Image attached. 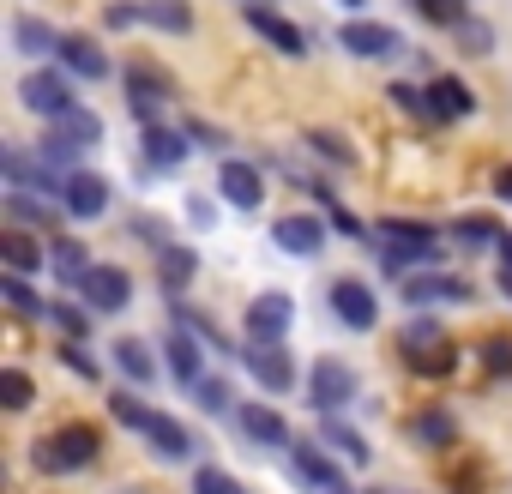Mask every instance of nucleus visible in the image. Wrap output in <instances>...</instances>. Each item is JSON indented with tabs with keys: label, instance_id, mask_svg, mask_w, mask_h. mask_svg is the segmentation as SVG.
<instances>
[{
	"label": "nucleus",
	"instance_id": "1",
	"mask_svg": "<svg viewBox=\"0 0 512 494\" xmlns=\"http://www.w3.org/2000/svg\"><path fill=\"white\" fill-rule=\"evenodd\" d=\"M380 266L398 278L404 266H428V272H440V260H446V247H440V235L428 229V223H410V217H386L380 229Z\"/></svg>",
	"mask_w": 512,
	"mask_h": 494
},
{
	"label": "nucleus",
	"instance_id": "2",
	"mask_svg": "<svg viewBox=\"0 0 512 494\" xmlns=\"http://www.w3.org/2000/svg\"><path fill=\"white\" fill-rule=\"evenodd\" d=\"M97 452H103V434H97L91 422H67L61 434L37 440V470H49V476H67V470H85V464H97Z\"/></svg>",
	"mask_w": 512,
	"mask_h": 494
},
{
	"label": "nucleus",
	"instance_id": "3",
	"mask_svg": "<svg viewBox=\"0 0 512 494\" xmlns=\"http://www.w3.org/2000/svg\"><path fill=\"white\" fill-rule=\"evenodd\" d=\"M290 470H296V482H308L314 494H356L350 476L338 470V458H332L326 446H314V440H290Z\"/></svg>",
	"mask_w": 512,
	"mask_h": 494
},
{
	"label": "nucleus",
	"instance_id": "4",
	"mask_svg": "<svg viewBox=\"0 0 512 494\" xmlns=\"http://www.w3.org/2000/svg\"><path fill=\"white\" fill-rule=\"evenodd\" d=\"M290 320H296V302H290V296H278V290L253 296V302H247V314H241L247 344H284V338H290Z\"/></svg>",
	"mask_w": 512,
	"mask_h": 494
},
{
	"label": "nucleus",
	"instance_id": "5",
	"mask_svg": "<svg viewBox=\"0 0 512 494\" xmlns=\"http://www.w3.org/2000/svg\"><path fill=\"white\" fill-rule=\"evenodd\" d=\"M19 97H25V109H31V115H43L49 127H55L61 115H73V109H79L61 73H25V79H19Z\"/></svg>",
	"mask_w": 512,
	"mask_h": 494
},
{
	"label": "nucleus",
	"instance_id": "6",
	"mask_svg": "<svg viewBox=\"0 0 512 494\" xmlns=\"http://www.w3.org/2000/svg\"><path fill=\"white\" fill-rule=\"evenodd\" d=\"M241 368L260 380L266 392H290V386H296V362H290L284 344H247V350H241Z\"/></svg>",
	"mask_w": 512,
	"mask_h": 494
},
{
	"label": "nucleus",
	"instance_id": "7",
	"mask_svg": "<svg viewBox=\"0 0 512 494\" xmlns=\"http://www.w3.org/2000/svg\"><path fill=\"white\" fill-rule=\"evenodd\" d=\"M127 97H133L139 127H157V109L175 97V79H169V73H157V67L145 61V67H133V73H127Z\"/></svg>",
	"mask_w": 512,
	"mask_h": 494
},
{
	"label": "nucleus",
	"instance_id": "8",
	"mask_svg": "<svg viewBox=\"0 0 512 494\" xmlns=\"http://www.w3.org/2000/svg\"><path fill=\"white\" fill-rule=\"evenodd\" d=\"M338 49L362 55V61H386V55H398V31L374 25V19H350V25H338Z\"/></svg>",
	"mask_w": 512,
	"mask_h": 494
},
{
	"label": "nucleus",
	"instance_id": "9",
	"mask_svg": "<svg viewBox=\"0 0 512 494\" xmlns=\"http://www.w3.org/2000/svg\"><path fill=\"white\" fill-rule=\"evenodd\" d=\"M332 314H338L350 332H374L380 302H374V290H368L362 278H338V284H332Z\"/></svg>",
	"mask_w": 512,
	"mask_h": 494
},
{
	"label": "nucleus",
	"instance_id": "10",
	"mask_svg": "<svg viewBox=\"0 0 512 494\" xmlns=\"http://www.w3.org/2000/svg\"><path fill=\"white\" fill-rule=\"evenodd\" d=\"M398 296H404L410 308H428V302H470L476 290H470L464 278H452V272H416V278L398 284Z\"/></svg>",
	"mask_w": 512,
	"mask_h": 494
},
{
	"label": "nucleus",
	"instance_id": "11",
	"mask_svg": "<svg viewBox=\"0 0 512 494\" xmlns=\"http://www.w3.org/2000/svg\"><path fill=\"white\" fill-rule=\"evenodd\" d=\"M308 392H314V410H320V416H338V410L356 398V368H344V362L326 356V362L314 368V386H308Z\"/></svg>",
	"mask_w": 512,
	"mask_h": 494
},
{
	"label": "nucleus",
	"instance_id": "12",
	"mask_svg": "<svg viewBox=\"0 0 512 494\" xmlns=\"http://www.w3.org/2000/svg\"><path fill=\"white\" fill-rule=\"evenodd\" d=\"M217 187H223V199H229L235 211H260V205H266V181H260V169L241 163V157H229V163L217 169Z\"/></svg>",
	"mask_w": 512,
	"mask_h": 494
},
{
	"label": "nucleus",
	"instance_id": "13",
	"mask_svg": "<svg viewBox=\"0 0 512 494\" xmlns=\"http://www.w3.org/2000/svg\"><path fill=\"white\" fill-rule=\"evenodd\" d=\"M272 241L284 247V254H296V260H314L320 247H326V223H314L308 211H290V217L272 223Z\"/></svg>",
	"mask_w": 512,
	"mask_h": 494
},
{
	"label": "nucleus",
	"instance_id": "14",
	"mask_svg": "<svg viewBox=\"0 0 512 494\" xmlns=\"http://www.w3.org/2000/svg\"><path fill=\"white\" fill-rule=\"evenodd\" d=\"M79 290H85V302H91L97 314H127V302H133V278H127L121 266H97Z\"/></svg>",
	"mask_w": 512,
	"mask_h": 494
},
{
	"label": "nucleus",
	"instance_id": "15",
	"mask_svg": "<svg viewBox=\"0 0 512 494\" xmlns=\"http://www.w3.org/2000/svg\"><path fill=\"white\" fill-rule=\"evenodd\" d=\"M241 19H247L253 31H260V37H266L278 55H290V61H302V55H308V37H302L290 19H278L272 7H253V0H247V7H241Z\"/></svg>",
	"mask_w": 512,
	"mask_h": 494
},
{
	"label": "nucleus",
	"instance_id": "16",
	"mask_svg": "<svg viewBox=\"0 0 512 494\" xmlns=\"http://www.w3.org/2000/svg\"><path fill=\"white\" fill-rule=\"evenodd\" d=\"M55 61L73 73V79H109V55L97 49V37H61V49H55Z\"/></svg>",
	"mask_w": 512,
	"mask_h": 494
},
{
	"label": "nucleus",
	"instance_id": "17",
	"mask_svg": "<svg viewBox=\"0 0 512 494\" xmlns=\"http://www.w3.org/2000/svg\"><path fill=\"white\" fill-rule=\"evenodd\" d=\"M67 217H79V223H91V217H103L109 211V181L103 175H91V169H79L73 181H67Z\"/></svg>",
	"mask_w": 512,
	"mask_h": 494
},
{
	"label": "nucleus",
	"instance_id": "18",
	"mask_svg": "<svg viewBox=\"0 0 512 494\" xmlns=\"http://www.w3.org/2000/svg\"><path fill=\"white\" fill-rule=\"evenodd\" d=\"M163 356H169V368H175V380H181L187 392L205 380V350H199V338H193V332H181V326H175V332H169V344H163Z\"/></svg>",
	"mask_w": 512,
	"mask_h": 494
},
{
	"label": "nucleus",
	"instance_id": "19",
	"mask_svg": "<svg viewBox=\"0 0 512 494\" xmlns=\"http://www.w3.org/2000/svg\"><path fill=\"white\" fill-rule=\"evenodd\" d=\"M241 434L260 440V446H290V422L272 404H241Z\"/></svg>",
	"mask_w": 512,
	"mask_h": 494
},
{
	"label": "nucleus",
	"instance_id": "20",
	"mask_svg": "<svg viewBox=\"0 0 512 494\" xmlns=\"http://www.w3.org/2000/svg\"><path fill=\"white\" fill-rule=\"evenodd\" d=\"M428 109H434V121H464V115H476V97H470L452 73H440V79L428 85Z\"/></svg>",
	"mask_w": 512,
	"mask_h": 494
},
{
	"label": "nucleus",
	"instance_id": "21",
	"mask_svg": "<svg viewBox=\"0 0 512 494\" xmlns=\"http://www.w3.org/2000/svg\"><path fill=\"white\" fill-rule=\"evenodd\" d=\"M139 151H145V163H151V169H181L187 139H181V133H169V127L157 121V127H139Z\"/></svg>",
	"mask_w": 512,
	"mask_h": 494
},
{
	"label": "nucleus",
	"instance_id": "22",
	"mask_svg": "<svg viewBox=\"0 0 512 494\" xmlns=\"http://www.w3.org/2000/svg\"><path fill=\"white\" fill-rule=\"evenodd\" d=\"M145 434H151V446H157V458H169V464H181V458H193V452H205L181 422H169V416H151L145 422Z\"/></svg>",
	"mask_w": 512,
	"mask_h": 494
},
{
	"label": "nucleus",
	"instance_id": "23",
	"mask_svg": "<svg viewBox=\"0 0 512 494\" xmlns=\"http://www.w3.org/2000/svg\"><path fill=\"white\" fill-rule=\"evenodd\" d=\"M0 260H7V272H13V278H31V272H43V266H49V254H43V247H37L25 229H7V235H0Z\"/></svg>",
	"mask_w": 512,
	"mask_h": 494
},
{
	"label": "nucleus",
	"instance_id": "24",
	"mask_svg": "<svg viewBox=\"0 0 512 494\" xmlns=\"http://www.w3.org/2000/svg\"><path fill=\"white\" fill-rule=\"evenodd\" d=\"M139 13H145L151 31H169V37L193 31V7H187V0H139Z\"/></svg>",
	"mask_w": 512,
	"mask_h": 494
},
{
	"label": "nucleus",
	"instance_id": "25",
	"mask_svg": "<svg viewBox=\"0 0 512 494\" xmlns=\"http://www.w3.org/2000/svg\"><path fill=\"white\" fill-rule=\"evenodd\" d=\"M115 368H121L133 386H151V380H157V362H151V344H145V338H121V344H115Z\"/></svg>",
	"mask_w": 512,
	"mask_h": 494
},
{
	"label": "nucleus",
	"instance_id": "26",
	"mask_svg": "<svg viewBox=\"0 0 512 494\" xmlns=\"http://www.w3.org/2000/svg\"><path fill=\"white\" fill-rule=\"evenodd\" d=\"M49 133H61V139L73 145V151H91V145H103V121H97L91 109H73V115H61V121H55Z\"/></svg>",
	"mask_w": 512,
	"mask_h": 494
},
{
	"label": "nucleus",
	"instance_id": "27",
	"mask_svg": "<svg viewBox=\"0 0 512 494\" xmlns=\"http://www.w3.org/2000/svg\"><path fill=\"white\" fill-rule=\"evenodd\" d=\"M320 440H326L332 452H344L350 464H368V458H374V452H368V440H362L356 428H344L338 416H326V422H320Z\"/></svg>",
	"mask_w": 512,
	"mask_h": 494
},
{
	"label": "nucleus",
	"instance_id": "28",
	"mask_svg": "<svg viewBox=\"0 0 512 494\" xmlns=\"http://www.w3.org/2000/svg\"><path fill=\"white\" fill-rule=\"evenodd\" d=\"M85 260H91V254H85L79 241H67V235H61V241L49 247V266H55V272L67 278V284H85V278H91V266H85Z\"/></svg>",
	"mask_w": 512,
	"mask_h": 494
},
{
	"label": "nucleus",
	"instance_id": "29",
	"mask_svg": "<svg viewBox=\"0 0 512 494\" xmlns=\"http://www.w3.org/2000/svg\"><path fill=\"white\" fill-rule=\"evenodd\" d=\"M13 43H19L25 55H37V61H49V55L61 49V37H55L43 19H19V25H13Z\"/></svg>",
	"mask_w": 512,
	"mask_h": 494
},
{
	"label": "nucleus",
	"instance_id": "30",
	"mask_svg": "<svg viewBox=\"0 0 512 494\" xmlns=\"http://www.w3.org/2000/svg\"><path fill=\"white\" fill-rule=\"evenodd\" d=\"M410 434H416L422 446H452V440H458V422H452V410H422V416L410 422Z\"/></svg>",
	"mask_w": 512,
	"mask_h": 494
},
{
	"label": "nucleus",
	"instance_id": "31",
	"mask_svg": "<svg viewBox=\"0 0 512 494\" xmlns=\"http://www.w3.org/2000/svg\"><path fill=\"white\" fill-rule=\"evenodd\" d=\"M193 266H199V254H187V247H163V254H157V278H163V290L175 296V290L193 278Z\"/></svg>",
	"mask_w": 512,
	"mask_h": 494
},
{
	"label": "nucleus",
	"instance_id": "32",
	"mask_svg": "<svg viewBox=\"0 0 512 494\" xmlns=\"http://www.w3.org/2000/svg\"><path fill=\"white\" fill-rule=\"evenodd\" d=\"M7 217H13V229H43V223H55V211L43 205V199H31V193H7Z\"/></svg>",
	"mask_w": 512,
	"mask_h": 494
},
{
	"label": "nucleus",
	"instance_id": "33",
	"mask_svg": "<svg viewBox=\"0 0 512 494\" xmlns=\"http://www.w3.org/2000/svg\"><path fill=\"white\" fill-rule=\"evenodd\" d=\"M0 169H7V181H13V187H19V193H25V187H37V181H43V163H31V157H25V151H19V145H7V151H0Z\"/></svg>",
	"mask_w": 512,
	"mask_h": 494
},
{
	"label": "nucleus",
	"instance_id": "34",
	"mask_svg": "<svg viewBox=\"0 0 512 494\" xmlns=\"http://www.w3.org/2000/svg\"><path fill=\"white\" fill-rule=\"evenodd\" d=\"M416 13H422L428 25H440V31H458V25L470 19V7H464V0H416Z\"/></svg>",
	"mask_w": 512,
	"mask_h": 494
},
{
	"label": "nucleus",
	"instance_id": "35",
	"mask_svg": "<svg viewBox=\"0 0 512 494\" xmlns=\"http://www.w3.org/2000/svg\"><path fill=\"white\" fill-rule=\"evenodd\" d=\"M452 235H458V241H464V247H500V241H506V235H500V223H494V217H464V223H458V229H452Z\"/></svg>",
	"mask_w": 512,
	"mask_h": 494
},
{
	"label": "nucleus",
	"instance_id": "36",
	"mask_svg": "<svg viewBox=\"0 0 512 494\" xmlns=\"http://www.w3.org/2000/svg\"><path fill=\"white\" fill-rule=\"evenodd\" d=\"M0 296H7V302H13V308L25 314V320H37V314H49V302H37V296H31V284H25V278H13V272H7V278H0Z\"/></svg>",
	"mask_w": 512,
	"mask_h": 494
},
{
	"label": "nucleus",
	"instance_id": "37",
	"mask_svg": "<svg viewBox=\"0 0 512 494\" xmlns=\"http://www.w3.org/2000/svg\"><path fill=\"white\" fill-rule=\"evenodd\" d=\"M49 320L67 332V344H79V338L91 332V314H85V308H73V302H49Z\"/></svg>",
	"mask_w": 512,
	"mask_h": 494
},
{
	"label": "nucleus",
	"instance_id": "38",
	"mask_svg": "<svg viewBox=\"0 0 512 494\" xmlns=\"http://www.w3.org/2000/svg\"><path fill=\"white\" fill-rule=\"evenodd\" d=\"M308 145H314L320 157H332L338 169H344V163H356V145H350V139H338V133H326V127H314V133H308Z\"/></svg>",
	"mask_w": 512,
	"mask_h": 494
},
{
	"label": "nucleus",
	"instance_id": "39",
	"mask_svg": "<svg viewBox=\"0 0 512 494\" xmlns=\"http://www.w3.org/2000/svg\"><path fill=\"white\" fill-rule=\"evenodd\" d=\"M0 398H7V410H31V374L7 368V374H0Z\"/></svg>",
	"mask_w": 512,
	"mask_h": 494
},
{
	"label": "nucleus",
	"instance_id": "40",
	"mask_svg": "<svg viewBox=\"0 0 512 494\" xmlns=\"http://www.w3.org/2000/svg\"><path fill=\"white\" fill-rule=\"evenodd\" d=\"M109 410H115V422H127V428H139V434H145V422L157 416V410H145L133 392H115V398H109Z\"/></svg>",
	"mask_w": 512,
	"mask_h": 494
},
{
	"label": "nucleus",
	"instance_id": "41",
	"mask_svg": "<svg viewBox=\"0 0 512 494\" xmlns=\"http://www.w3.org/2000/svg\"><path fill=\"white\" fill-rule=\"evenodd\" d=\"M193 494H247L235 476H223V470H211V464H199L193 470Z\"/></svg>",
	"mask_w": 512,
	"mask_h": 494
},
{
	"label": "nucleus",
	"instance_id": "42",
	"mask_svg": "<svg viewBox=\"0 0 512 494\" xmlns=\"http://www.w3.org/2000/svg\"><path fill=\"white\" fill-rule=\"evenodd\" d=\"M404 350H410V356H428V350H446V338H440V326L416 320V326L404 332Z\"/></svg>",
	"mask_w": 512,
	"mask_h": 494
},
{
	"label": "nucleus",
	"instance_id": "43",
	"mask_svg": "<svg viewBox=\"0 0 512 494\" xmlns=\"http://www.w3.org/2000/svg\"><path fill=\"white\" fill-rule=\"evenodd\" d=\"M386 97H392V103H398V109H410V115H416V121H434V109H428V91H410V85H392V91H386Z\"/></svg>",
	"mask_w": 512,
	"mask_h": 494
},
{
	"label": "nucleus",
	"instance_id": "44",
	"mask_svg": "<svg viewBox=\"0 0 512 494\" xmlns=\"http://www.w3.org/2000/svg\"><path fill=\"white\" fill-rule=\"evenodd\" d=\"M193 392H199V410H211V416L229 410V386H223V380H199Z\"/></svg>",
	"mask_w": 512,
	"mask_h": 494
},
{
	"label": "nucleus",
	"instance_id": "45",
	"mask_svg": "<svg viewBox=\"0 0 512 494\" xmlns=\"http://www.w3.org/2000/svg\"><path fill=\"white\" fill-rule=\"evenodd\" d=\"M139 19H145V13H139V7H127V0H109V7H103V25H109V31H133Z\"/></svg>",
	"mask_w": 512,
	"mask_h": 494
},
{
	"label": "nucleus",
	"instance_id": "46",
	"mask_svg": "<svg viewBox=\"0 0 512 494\" xmlns=\"http://www.w3.org/2000/svg\"><path fill=\"white\" fill-rule=\"evenodd\" d=\"M458 43H464L470 55H488V49H494V31H488V25H470V19H464V25H458Z\"/></svg>",
	"mask_w": 512,
	"mask_h": 494
},
{
	"label": "nucleus",
	"instance_id": "47",
	"mask_svg": "<svg viewBox=\"0 0 512 494\" xmlns=\"http://www.w3.org/2000/svg\"><path fill=\"white\" fill-rule=\"evenodd\" d=\"M452 362H458V356H452V344H446V350H428V356H410V368H416V374H452Z\"/></svg>",
	"mask_w": 512,
	"mask_h": 494
},
{
	"label": "nucleus",
	"instance_id": "48",
	"mask_svg": "<svg viewBox=\"0 0 512 494\" xmlns=\"http://www.w3.org/2000/svg\"><path fill=\"white\" fill-rule=\"evenodd\" d=\"M482 362H488L494 374H512V338H488V344H482Z\"/></svg>",
	"mask_w": 512,
	"mask_h": 494
},
{
	"label": "nucleus",
	"instance_id": "49",
	"mask_svg": "<svg viewBox=\"0 0 512 494\" xmlns=\"http://www.w3.org/2000/svg\"><path fill=\"white\" fill-rule=\"evenodd\" d=\"M61 362H67L73 374H85V380H97V362H91V356H85L79 344H61Z\"/></svg>",
	"mask_w": 512,
	"mask_h": 494
},
{
	"label": "nucleus",
	"instance_id": "50",
	"mask_svg": "<svg viewBox=\"0 0 512 494\" xmlns=\"http://www.w3.org/2000/svg\"><path fill=\"white\" fill-rule=\"evenodd\" d=\"M187 139H199V145H223V133H217V127H199V121H187Z\"/></svg>",
	"mask_w": 512,
	"mask_h": 494
},
{
	"label": "nucleus",
	"instance_id": "51",
	"mask_svg": "<svg viewBox=\"0 0 512 494\" xmlns=\"http://www.w3.org/2000/svg\"><path fill=\"white\" fill-rule=\"evenodd\" d=\"M332 229H344V235H362V223H356L344 205H332Z\"/></svg>",
	"mask_w": 512,
	"mask_h": 494
},
{
	"label": "nucleus",
	"instance_id": "52",
	"mask_svg": "<svg viewBox=\"0 0 512 494\" xmlns=\"http://www.w3.org/2000/svg\"><path fill=\"white\" fill-rule=\"evenodd\" d=\"M187 217H193V223L205 229V223H211V205H205V199H187Z\"/></svg>",
	"mask_w": 512,
	"mask_h": 494
},
{
	"label": "nucleus",
	"instance_id": "53",
	"mask_svg": "<svg viewBox=\"0 0 512 494\" xmlns=\"http://www.w3.org/2000/svg\"><path fill=\"white\" fill-rule=\"evenodd\" d=\"M494 193H500V199L512 205V169H500V175H494Z\"/></svg>",
	"mask_w": 512,
	"mask_h": 494
},
{
	"label": "nucleus",
	"instance_id": "54",
	"mask_svg": "<svg viewBox=\"0 0 512 494\" xmlns=\"http://www.w3.org/2000/svg\"><path fill=\"white\" fill-rule=\"evenodd\" d=\"M500 260H506V272H512V235H506V241H500Z\"/></svg>",
	"mask_w": 512,
	"mask_h": 494
},
{
	"label": "nucleus",
	"instance_id": "55",
	"mask_svg": "<svg viewBox=\"0 0 512 494\" xmlns=\"http://www.w3.org/2000/svg\"><path fill=\"white\" fill-rule=\"evenodd\" d=\"M500 290H506V296H512V272H500Z\"/></svg>",
	"mask_w": 512,
	"mask_h": 494
},
{
	"label": "nucleus",
	"instance_id": "56",
	"mask_svg": "<svg viewBox=\"0 0 512 494\" xmlns=\"http://www.w3.org/2000/svg\"><path fill=\"white\" fill-rule=\"evenodd\" d=\"M344 7H362V0H344Z\"/></svg>",
	"mask_w": 512,
	"mask_h": 494
},
{
	"label": "nucleus",
	"instance_id": "57",
	"mask_svg": "<svg viewBox=\"0 0 512 494\" xmlns=\"http://www.w3.org/2000/svg\"><path fill=\"white\" fill-rule=\"evenodd\" d=\"M374 494H386V488H374Z\"/></svg>",
	"mask_w": 512,
	"mask_h": 494
}]
</instances>
